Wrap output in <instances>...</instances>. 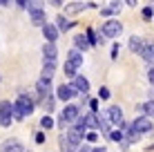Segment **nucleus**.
<instances>
[{"label": "nucleus", "mask_w": 154, "mask_h": 152, "mask_svg": "<svg viewBox=\"0 0 154 152\" xmlns=\"http://www.w3.org/2000/svg\"><path fill=\"white\" fill-rule=\"evenodd\" d=\"M31 112H34V101H31L29 96H20L18 101L14 103V116L18 119V121H23V119L29 116Z\"/></svg>", "instance_id": "f257e3e1"}, {"label": "nucleus", "mask_w": 154, "mask_h": 152, "mask_svg": "<svg viewBox=\"0 0 154 152\" xmlns=\"http://www.w3.org/2000/svg\"><path fill=\"white\" fill-rule=\"evenodd\" d=\"M83 65V54L78 49H72L69 54H67V63H65V74L67 76H76V70Z\"/></svg>", "instance_id": "f03ea898"}, {"label": "nucleus", "mask_w": 154, "mask_h": 152, "mask_svg": "<svg viewBox=\"0 0 154 152\" xmlns=\"http://www.w3.org/2000/svg\"><path fill=\"white\" fill-rule=\"evenodd\" d=\"M11 116H14L11 101H2L0 103V125H2V128H9V125H11Z\"/></svg>", "instance_id": "7ed1b4c3"}, {"label": "nucleus", "mask_w": 154, "mask_h": 152, "mask_svg": "<svg viewBox=\"0 0 154 152\" xmlns=\"http://www.w3.org/2000/svg\"><path fill=\"white\" fill-rule=\"evenodd\" d=\"M100 29H103L105 38H116V36H121V31H123V25H121L119 20H107Z\"/></svg>", "instance_id": "20e7f679"}, {"label": "nucleus", "mask_w": 154, "mask_h": 152, "mask_svg": "<svg viewBox=\"0 0 154 152\" xmlns=\"http://www.w3.org/2000/svg\"><path fill=\"white\" fill-rule=\"evenodd\" d=\"M152 128H154V121H152V119H147V116H139V119H134V121H132V130H134V132H139V134L150 132Z\"/></svg>", "instance_id": "39448f33"}, {"label": "nucleus", "mask_w": 154, "mask_h": 152, "mask_svg": "<svg viewBox=\"0 0 154 152\" xmlns=\"http://www.w3.org/2000/svg\"><path fill=\"white\" fill-rule=\"evenodd\" d=\"M0 152H25V145L18 139H7L0 143Z\"/></svg>", "instance_id": "423d86ee"}, {"label": "nucleus", "mask_w": 154, "mask_h": 152, "mask_svg": "<svg viewBox=\"0 0 154 152\" xmlns=\"http://www.w3.org/2000/svg\"><path fill=\"white\" fill-rule=\"evenodd\" d=\"M36 92H38V96L45 101V98L51 94V78H40V81L36 83Z\"/></svg>", "instance_id": "0eeeda50"}, {"label": "nucleus", "mask_w": 154, "mask_h": 152, "mask_svg": "<svg viewBox=\"0 0 154 152\" xmlns=\"http://www.w3.org/2000/svg\"><path fill=\"white\" fill-rule=\"evenodd\" d=\"M56 96L60 98V101H72V98L76 96V90L72 87V83H69V85H67V83H63V85L56 90Z\"/></svg>", "instance_id": "6e6552de"}, {"label": "nucleus", "mask_w": 154, "mask_h": 152, "mask_svg": "<svg viewBox=\"0 0 154 152\" xmlns=\"http://www.w3.org/2000/svg\"><path fill=\"white\" fill-rule=\"evenodd\" d=\"M78 116H81V114H78V107L76 105H65V110H63V114H60V119L67 125L74 123V121H78Z\"/></svg>", "instance_id": "1a4fd4ad"}, {"label": "nucleus", "mask_w": 154, "mask_h": 152, "mask_svg": "<svg viewBox=\"0 0 154 152\" xmlns=\"http://www.w3.org/2000/svg\"><path fill=\"white\" fill-rule=\"evenodd\" d=\"M105 114H107L109 123H116V125H121V123H123V110H121L119 105H112V107H109Z\"/></svg>", "instance_id": "9d476101"}, {"label": "nucleus", "mask_w": 154, "mask_h": 152, "mask_svg": "<svg viewBox=\"0 0 154 152\" xmlns=\"http://www.w3.org/2000/svg\"><path fill=\"white\" fill-rule=\"evenodd\" d=\"M42 34H45L47 43H56V38H58V34H60V29H58L56 25H49V23H47L45 27H42Z\"/></svg>", "instance_id": "9b49d317"}, {"label": "nucleus", "mask_w": 154, "mask_h": 152, "mask_svg": "<svg viewBox=\"0 0 154 152\" xmlns=\"http://www.w3.org/2000/svg\"><path fill=\"white\" fill-rule=\"evenodd\" d=\"M78 123H85V128H89V130H96L98 128V116L96 114H83V116H78Z\"/></svg>", "instance_id": "f8f14e48"}, {"label": "nucleus", "mask_w": 154, "mask_h": 152, "mask_svg": "<svg viewBox=\"0 0 154 152\" xmlns=\"http://www.w3.org/2000/svg\"><path fill=\"white\" fill-rule=\"evenodd\" d=\"M72 87H74V90H76V92H87L89 90V81H87V78H85V76H74V81H72Z\"/></svg>", "instance_id": "ddd939ff"}, {"label": "nucleus", "mask_w": 154, "mask_h": 152, "mask_svg": "<svg viewBox=\"0 0 154 152\" xmlns=\"http://www.w3.org/2000/svg\"><path fill=\"white\" fill-rule=\"evenodd\" d=\"M94 7L92 2H72V5H65V14H78V11H85V9Z\"/></svg>", "instance_id": "4468645a"}, {"label": "nucleus", "mask_w": 154, "mask_h": 152, "mask_svg": "<svg viewBox=\"0 0 154 152\" xmlns=\"http://www.w3.org/2000/svg\"><path fill=\"white\" fill-rule=\"evenodd\" d=\"M65 137H67V141H69L72 148H74V150H78V145H81V141H83V134L78 132V130H74V128H72L69 132L65 134Z\"/></svg>", "instance_id": "2eb2a0df"}, {"label": "nucleus", "mask_w": 154, "mask_h": 152, "mask_svg": "<svg viewBox=\"0 0 154 152\" xmlns=\"http://www.w3.org/2000/svg\"><path fill=\"white\" fill-rule=\"evenodd\" d=\"M127 47H130L134 54H141L143 51V47H145V40L141 38V36H132L130 38V43H127Z\"/></svg>", "instance_id": "dca6fc26"}, {"label": "nucleus", "mask_w": 154, "mask_h": 152, "mask_svg": "<svg viewBox=\"0 0 154 152\" xmlns=\"http://www.w3.org/2000/svg\"><path fill=\"white\" fill-rule=\"evenodd\" d=\"M141 56H143V60H145L147 65L154 67V45H152V43H145V47H143V51H141Z\"/></svg>", "instance_id": "f3484780"}, {"label": "nucleus", "mask_w": 154, "mask_h": 152, "mask_svg": "<svg viewBox=\"0 0 154 152\" xmlns=\"http://www.w3.org/2000/svg\"><path fill=\"white\" fill-rule=\"evenodd\" d=\"M42 56H45V60H56V56H58L56 45L54 43H47L45 47H42Z\"/></svg>", "instance_id": "a211bd4d"}, {"label": "nucleus", "mask_w": 154, "mask_h": 152, "mask_svg": "<svg viewBox=\"0 0 154 152\" xmlns=\"http://www.w3.org/2000/svg\"><path fill=\"white\" fill-rule=\"evenodd\" d=\"M136 110H139V112H143L147 119H152V121H154V101H145V103H141V105L136 107Z\"/></svg>", "instance_id": "6ab92c4d"}, {"label": "nucleus", "mask_w": 154, "mask_h": 152, "mask_svg": "<svg viewBox=\"0 0 154 152\" xmlns=\"http://www.w3.org/2000/svg\"><path fill=\"white\" fill-rule=\"evenodd\" d=\"M56 72V60H45V65H42V76L40 78H51Z\"/></svg>", "instance_id": "aec40b11"}, {"label": "nucleus", "mask_w": 154, "mask_h": 152, "mask_svg": "<svg viewBox=\"0 0 154 152\" xmlns=\"http://www.w3.org/2000/svg\"><path fill=\"white\" fill-rule=\"evenodd\" d=\"M29 16H31V23L34 25H38V27H45V11L42 9H38V11H29Z\"/></svg>", "instance_id": "412c9836"}, {"label": "nucleus", "mask_w": 154, "mask_h": 152, "mask_svg": "<svg viewBox=\"0 0 154 152\" xmlns=\"http://www.w3.org/2000/svg\"><path fill=\"white\" fill-rule=\"evenodd\" d=\"M74 45H76L78 51H85L87 47H92V45H89V40H87V36H83V34H78L76 38H74Z\"/></svg>", "instance_id": "4be33fe9"}, {"label": "nucleus", "mask_w": 154, "mask_h": 152, "mask_svg": "<svg viewBox=\"0 0 154 152\" xmlns=\"http://www.w3.org/2000/svg\"><path fill=\"white\" fill-rule=\"evenodd\" d=\"M98 128L103 130V134H107V137H109V132H112V130H109V119H107V114H98Z\"/></svg>", "instance_id": "5701e85b"}, {"label": "nucleus", "mask_w": 154, "mask_h": 152, "mask_svg": "<svg viewBox=\"0 0 154 152\" xmlns=\"http://www.w3.org/2000/svg\"><path fill=\"white\" fill-rule=\"evenodd\" d=\"M109 141H114V143H123V141H125L123 130H114V132H109Z\"/></svg>", "instance_id": "b1692460"}, {"label": "nucleus", "mask_w": 154, "mask_h": 152, "mask_svg": "<svg viewBox=\"0 0 154 152\" xmlns=\"http://www.w3.org/2000/svg\"><path fill=\"white\" fill-rule=\"evenodd\" d=\"M56 27H58V29H65V31H67V29L72 27V23H69V20H65V16H58V18H56Z\"/></svg>", "instance_id": "393cba45"}, {"label": "nucleus", "mask_w": 154, "mask_h": 152, "mask_svg": "<svg viewBox=\"0 0 154 152\" xmlns=\"http://www.w3.org/2000/svg\"><path fill=\"white\" fill-rule=\"evenodd\" d=\"M60 148H63V152H74V148L69 145V141H67V137H65V134L60 137Z\"/></svg>", "instance_id": "a878e982"}, {"label": "nucleus", "mask_w": 154, "mask_h": 152, "mask_svg": "<svg viewBox=\"0 0 154 152\" xmlns=\"http://www.w3.org/2000/svg\"><path fill=\"white\" fill-rule=\"evenodd\" d=\"M27 9H29V11H38V9H42V0H31Z\"/></svg>", "instance_id": "bb28decb"}, {"label": "nucleus", "mask_w": 154, "mask_h": 152, "mask_svg": "<svg viewBox=\"0 0 154 152\" xmlns=\"http://www.w3.org/2000/svg\"><path fill=\"white\" fill-rule=\"evenodd\" d=\"M40 125H42V128H45V130L54 128V119H51V116H45V119H42V121H40Z\"/></svg>", "instance_id": "cd10ccee"}, {"label": "nucleus", "mask_w": 154, "mask_h": 152, "mask_svg": "<svg viewBox=\"0 0 154 152\" xmlns=\"http://www.w3.org/2000/svg\"><path fill=\"white\" fill-rule=\"evenodd\" d=\"M87 40H89V45H96L98 43V38H96V34H94V29H87Z\"/></svg>", "instance_id": "c85d7f7f"}, {"label": "nucleus", "mask_w": 154, "mask_h": 152, "mask_svg": "<svg viewBox=\"0 0 154 152\" xmlns=\"http://www.w3.org/2000/svg\"><path fill=\"white\" fill-rule=\"evenodd\" d=\"M109 9H112V14H119V11H121V2H119V0H112Z\"/></svg>", "instance_id": "c756f323"}, {"label": "nucleus", "mask_w": 154, "mask_h": 152, "mask_svg": "<svg viewBox=\"0 0 154 152\" xmlns=\"http://www.w3.org/2000/svg\"><path fill=\"white\" fill-rule=\"evenodd\" d=\"M152 16H154L152 7H145V9H143V18H145V20H152Z\"/></svg>", "instance_id": "7c9ffc66"}, {"label": "nucleus", "mask_w": 154, "mask_h": 152, "mask_svg": "<svg viewBox=\"0 0 154 152\" xmlns=\"http://www.w3.org/2000/svg\"><path fill=\"white\" fill-rule=\"evenodd\" d=\"M85 139H87L89 143H92V141H96V139H98V134H96V132L92 130V132H87V134H85Z\"/></svg>", "instance_id": "2f4dec72"}, {"label": "nucleus", "mask_w": 154, "mask_h": 152, "mask_svg": "<svg viewBox=\"0 0 154 152\" xmlns=\"http://www.w3.org/2000/svg\"><path fill=\"white\" fill-rule=\"evenodd\" d=\"M98 96H100V98H109V90H107V87H100V90H98Z\"/></svg>", "instance_id": "473e14b6"}, {"label": "nucleus", "mask_w": 154, "mask_h": 152, "mask_svg": "<svg viewBox=\"0 0 154 152\" xmlns=\"http://www.w3.org/2000/svg\"><path fill=\"white\" fill-rule=\"evenodd\" d=\"M29 2H31V0H16V5H18L20 9H27V7H29Z\"/></svg>", "instance_id": "72a5a7b5"}, {"label": "nucleus", "mask_w": 154, "mask_h": 152, "mask_svg": "<svg viewBox=\"0 0 154 152\" xmlns=\"http://www.w3.org/2000/svg\"><path fill=\"white\" fill-rule=\"evenodd\" d=\"M89 107H92V112L96 114V112H98V101H94V98H89Z\"/></svg>", "instance_id": "f704fd0d"}, {"label": "nucleus", "mask_w": 154, "mask_h": 152, "mask_svg": "<svg viewBox=\"0 0 154 152\" xmlns=\"http://www.w3.org/2000/svg\"><path fill=\"white\" fill-rule=\"evenodd\" d=\"M100 16L107 18V16H114V14H112V9H109V7H105V9H100Z\"/></svg>", "instance_id": "c9c22d12"}, {"label": "nucleus", "mask_w": 154, "mask_h": 152, "mask_svg": "<svg viewBox=\"0 0 154 152\" xmlns=\"http://www.w3.org/2000/svg\"><path fill=\"white\" fill-rule=\"evenodd\" d=\"M147 78H150V83L154 85V67H150V70H147Z\"/></svg>", "instance_id": "e433bc0d"}, {"label": "nucleus", "mask_w": 154, "mask_h": 152, "mask_svg": "<svg viewBox=\"0 0 154 152\" xmlns=\"http://www.w3.org/2000/svg\"><path fill=\"white\" fill-rule=\"evenodd\" d=\"M36 143H45V134H42V132L36 134Z\"/></svg>", "instance_id": "4c0bfd02"}, {"label": "nucleus", "mask_w": 154, "mask_h": 152, "mask_svg": "<svg viewBox=\"0 0 154 152\" xmlns=\"http://www.w3.org/2000/svg\"><path fill=\"white\" fill-rule=\"evenodd\" d=\"M47 2H49V5H54V7H60V5H63V0H47Z\"/></svg>", "instance_id": "58836bf2"}, {"label": "nucleus", "mask_w": 154, "mask_h": 152, "mask_svg": "<svg viewBox=\"0 0 154 152\" xmlns=\"http://www.w3.org/2000/svg\"><path fill=\"white\" fill-rule=\"evenodd\" d=\"M116 56H119V45L112 47V58H116Z\"/></svg>", "instance_id": "ea45409f"}, {"label": "nucleus", "mask_w": 154, "mask_h": 152, "mask_svg": "<svg viewBox=\"0 0 154 152\" xmlns=\"http://www.w3.org/2000/svg\"><path fill=\"white\" fill-rule=\"evenodd\" d=\"M78 152H92V150H89L87 145H83V148H78Z\"/></svg>", "instance_id": "a19ab883"}, {"label": "nucleus", "mask_w": 154, "mask_h": 152, "mask_svg": "<svg viewBox=\"0 0 154 152\" xmlns=\"http://www.w3.org/2000/svg\"><path fill=\"white\" fill-rule=\"evenodd\" d=\"M92 152H107V150H105V148H103V145H100V148H94Z\"/></svg>", "instance_id": "79ce46f5"}, {"label": "nucleus", "mask_w": 154, "mask_h": 152, "mask_svg": "<svg viewBox=\"0 0 154 152\" xmlns=\"http://www.w3.org/2000/svg\"><path fill=\"white\" fill-rule=\"evenodd\" d=\"M127 5H130V7H136V0H125Z\"/></svg>", "instance_id": "37998d69"}, {"label": "nucleus", "mask_w": 154, "mask_h": 152, "mask_svg": "<svg viewBox=\"0 0 154 152\" xmlns=\"http://www.w3.org/2000/svg\"><path fill=\"white\" fill-rule=\"evenodd\" d=\"M150 101H154V87L150 90Z\"/></svg>", "instance_id": "c03bdc74"}, {"label": "nucleus", "mask_w": 154, "mask_h": 152, "mask_svg": "<svg viewBox=\"0 0 154 152\" xmlns=\"http://www.w3.org/2000/svg\"><path fill=\"white\" fill-rule=\"evenodd\" d=\"M0 5H9V0H0Z\"/></svg>", "instance_id": "a18cd8bd"}]
</instances>
